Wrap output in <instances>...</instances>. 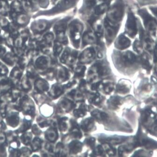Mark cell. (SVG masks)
Returning <instances> with one entry per match:
<instances>
[{
	"label": "cell",
	"mask_w": 157,
	"mask_h": 157,
	"mask_svg": "<svg viewBox=\"0 0 157 157\" xmlns=\"http://www.w3.org/2000/svg\"><path fill=\"white\" fill-rule=\"evenodd\" d=\"M111 57L116 67L120 69H129L139 65L138 55L131 51L114 49Z\"/></svg>",
	"instance_id": "cell-1"
},
{
	"label": "cell",
	"mask_w": 157,
	"mask_h": 157,
	"mask_svg": "<svg viewBox=\"0 0 157 157\" xmlns=\"http://www.w3.org/2000/svg\"><path fill=\"white\" fill-rule=\"evenodd\" d=\"M125 10L124 0H115L109 6L103 21L115 26H121Z\"/></svg>",
	"instance_id": "cell-2"
},
{
	"label": "cell",
	"mask_w": 157,
	"mask_h": 157,
	"mask_svg": "<svg viewBox=\"0 0 157 157\" xmlns=\"http://www.w3.org/2000/svg\"><path fill=\"white\" fill-rule=\"evenodd\" d=\"M84 29V25L81 20L78 18L72 19L68 25L69 40L75 49H80L81 39Z\"/></svg>",
	"instance_id": "cell-3"
},
{
	"label": "cell",
	"mask_w": 157,
	"mask_h": 157,
	"mask_svg": "<svg viewBox=\"0 0 157 157\" xmlns=\"http://www.w3.org/2000/svg\"><path fill=\"white\" fill-rule=\"evenodd\" d=\"M104 45H91L86 47L82 52L78 53V61L79 64H88L94 61L96 58L103 57Z\"/></svg>",
	"instance_id": "cell-4"
},
{
	"label": "cell",
	"mask_w": 157,
	"mask_h": 157,
	"mask_svg": "<svg viewBox=\"0 0 157 157\" xmlns=\"http://www.w3.org/2000/svg\"><path fill=\"white\" fill-rule=\"evenodd\" d=\"M142 20L143 26L151 36L156 37L157 22L156 17L152 16L145 8H140L136 11Z\"/></svg>",
	"instance_id": "cell-5"
},
{
	"label": "cell",
	"mask_w": 157,
	"mask_h": 157,
	"mask_svg": "<svg viewBox=\"0 0 157 157\" xmlns=\"http://www.w3.org/2000/svg\"><path fill=\"white\" fill-rule=\"evenodd\" d=\"M137 24L139 40L144 51L149 53L152 54L156 46V41L154 40V37L144 29L140 19L137 17Z\"/></svg>",
	"instance_id": "cell-6"
},
{
	"label": "cell",
	"mask_w": 157,
	"mask_h": 157,
	"mask_svg": "<svg viewBox=\"0 0 157 157\" xmlns=\"http://www.w3.org/2000/svg\"><path fill=\"white\" fill-rule=\"evenodd\" d=\"M110 73L109 68L105 60H98L90 68L87 73V82L94 80L107 76Z\"/></svg>",
	"instance_id": "cell-7"
},
{
	"label": "cell",
	"mask_w": 157,
	"mask_h": 157,
	"mask_svg": "<svg viewBox=\"0 0 157 157\" xmlns=\"http://www.w3.org/2000/svg\"><path fill=\"white\" fill-rule=\"evenodd\" d=\"M124 33L130 38H134L138 33L137 17L132 9L128 8L127 13V19L125 24Z\"/></svg>",
	"instance_id": "cell-8"
},
{
	"label": "cell",
	"mask_w": 157,
	"mask_h": 157,
	"mask_svg": "<svg viewBox=\"0 0 157 157\" xmlns=\"http://www.w3.org/2000/svg\"><path fill=\"white\" fill-rule=\"evenodd\" d=\"M73 18L72 16H67L62 20L59 21L54 27V31L57 36L58 41L63 44H68V40L67 35L68 25Z\"/></svg>",
	"instance_id": "cell-9"
},
{
	"label": "cell",
	"mask_w": 157,
	"mask_h": 157,
	"mask_svg": "<svg viewBox=\"0 0 157 157\" xmlns=\"http://www.w3.org/2000/svg\"><path fill=\"white\" fill-rule=\"evenodd\" d=\"M104 45V44H100L97 36L90 26L87 27L86 30L83 33L81 39V49H83L88 45Z\"/></svg>",
	"instance_id": "cell-10"
},
{
	"label": "cell",
	"mask_w": 157,
	"mask_h": 157,
	"mask_svg": "<svg viewBox=\"0 0 157 157\" xmlns=\"http://www.w3.org/2000/svg\"><path fill=\"white\" fill-rule=\"evenodd\" d=\"M80 0H60L55 7L47 11L48 15L62 13L75 8Z\"/></svg>",
	"instance_id": "cell-11"
},
{
	"label": "cell",
	"mask_w": 157,
	"mask_h": 157,
	"mask_svg": "<svg viewBox=\"0 0 157 157\" xmlns=\"http://www.w3.org/2000/svg\"><path fill=\"white\" fill-rule=\"evenodd\" d=\"M97 4V0H82V3L78 10V14L85 21L90 17Z\"/></svg>",
	"instance_id": "cell-12"
},
{
	"label": "cell",
	"mask_w": 157,
	"mask_h": 157,
	"mask_svg": "<svg viewBox=\"0 0 157 157\" xmlns=\"http://www.w3.org/2000/svg\"><path fill=\"white\" fill-rule=\"evenodd\" d=\"M78 51L77 49L67 47L63 51L60 60L63 64L73 67L78 59Z\"/></svg>",
	"instance_id": "cell-13"
},
{
	"label": "cell",
	"mask_w": 157,
	"mask_h": 157,
	"mask_svg": "<svg viewBox=\"0 0 157 157\" xmlns=\"http://www.w3.org/2000/svg\"><path fill=\"white\" fill-rule=\"evenodd\" d=\"M104 24V34L106 45L109 46L115 40L117 35L120 30V26L111 25L103 21Z\"/></svg>",
	"instance_id": "cell-14"
},
{
	"label": "cell",
	"mask_w": 157,
	"mask_h": 157,
	"mask_svg": "<svg viewBox=\"0 0 157 157\" xmlns=\"http://www.w3.org/2000/svg\"><path fill=\"white\" fill-rule=\"evenodd\" d=\"M91 89L94 91H101L105 94H109L114 90V83L109 80H101L94 83L92 85Z\"/></svg>",
	"instance_id": "cell-15"
},
{
	"label": "cell",
	"mask_w": 157,
	"mask_h": 157,
	"mask_svg": "<svg viewBox=\"0 0 157 157\" xmlns=\"http://www.w3.org/2000/svg\"><path fill=\"white\" fill-rule=\"evenodd\" d=\"M114 46L118 50H125L132 44V41L124 33L120 34L114 40Z\"/></svg>",
	"instance_id": "cell-16"
},
{
	"label": "cell",
	"mask_w": 157,
	"mask_h": 157,
	"mask_svg": "<svg viewBox=\"0 0 157 157\" xmlns=\"http://www.w3.org/2000/svg\"><path fill=\"white\" fill-rule=\"evenodd\" d=\"M142 121L144 126L148 129L150 127L156 128V114L150 110L144 111L142 115ZM154 130V129H153Z\"/></svg>",
	"instance_id": "cell-17"
},
{
	"label": "cell",
	"mask_w": 157,
	"mask_h": 157,
	"mask_svg": "<svg viewBox=\"0 0 157 157\" xmlns=\"http://www.w3.org/2000/svg\"><path fill=\"white\" fill-rule=\"evenodd\" d=\"M150 53L144 51L142 54L138 55V62L143 68L147 71H150L152 68L151 58Z\"/></svg>",
	"instance_id": "cell-18"
},
{
	"label": "cell",
	"mask_w": 157,
	"mask_h": 157,
	"mask_svg": "<svg viewBox=\"0 0 157 157\" xmlns=\"http://www.w3.org/2000/svg\"><path fill=\"white\" fill-rule=\"evenodd\" d=\"M110 5V4L107 3H100L96 5L94 10L92 14L87 20L86 22L92 19L101 17L107 12Z\"/></svg>",
	"instance_id": "cell-19"
},
{
	"label": "cell",
	"mask_w": 157,
	"mask_h": 157,
	"mask_svg": "<svg viewBox=\"0 0 157 157\" xmlns=\"http://www.w3.org/2000/svg\"><path fill=\"white\" fill-rule=\"evenodd\" d=\"M59 108L62 112L68 113L75 108V104L74 101L68 98L62 99L59 102Z\"/></svg>",
	"instance_id": "cell-20"
},
{
	"label": "cell",
	"mask_w": 157,
	"mask_h": 157,
	"mask_svg": "<svg viewBox=\"0 0 157 157\" xmlns=\"http://www.w3.org/2000/svg\"><path fill=\"white\" fill-rule=\"evenodd\" d=\"M132 87L131 82L125 79H122L116 86V91L120 94H126L130 92Z\"/></svg>",
	"instance_id": "cell-21"
},
{
	"label": "cell",
	"mask_w": 157,
	"mask_h": 157,
	"mask_svg": "<svg viewBox=\"0 0 157 157\" xmlns=\"http://www.w3.org/2000/svg\"><path fill=\"white\" fill-rule=\"evenodd\" d=\"M70 77V73L65 67H59L56 72V78L59 82L67 81Z\"/></svg>",
	"instance_id": "cell-22"
},
{
	"label": "cell",
	"mask_w": 157,
	"mask_h": 157,
	"mask_svg": "<svg viewBox=\"0 0 157 157\" xmlns=\"http://www.w3.org/2000/svg\"><path fill=\"white\" fill-rule=\"evenodd\" d=\"M81 128L86 132H90L94 127V121L93 118L88 117L82 121L81 124Z\"/></svg>",
	"instance_id": "cell-23"
},
{
	"label": "cell",
	"mask_w": 157,
	"mask_h": 157,
	"mask_svg": "<svg viewBox=\"0 0 157 157\" xmlns=\"http://www.w3.org/2000/svg\"><path fill=\"white\" fill-rule=\"evenodd\" d=\"M100 141L104 143L109 144H118L121 143L126 140L124 136H112L101 137Z\"/></svg>",
	"instance_id": "cell-24"
},
{
	"label": "cell",
	"mask_w": 157,
	"mask_h": 157,
	"mask_svg": "<svg viewBox=\"0 0 157 157\" xmlns=\"http://www.w3.org/2000/svg\"><path fill=\"white\" fill-rule=\"evenodd\" d=\"M91 115L94 119H95L99 123L106 122L109 118V116L106 112L98 109L93 110L92 112Z\"/></svg>",
	"instance_id": "cell-25"
},
{
	"label": "cell",
	"mask_w": 157,
	"mask_h": 157,
	"mask_svg": "<svg viewBox=\"0 0 157 157\" xmlns=\"http://www.w3.org/2000/svg\"><path fill=\"white\" fill-rule=\"evenodd\" d=\"M68 147L70 154H77L82 151L83 144L78 140L73 141L69 144Z\"/></svg>",
	"instance_id": "cell-26"
},
{
	"label": "cell",
	"mask_w": 157,
	"mask_h": 157,
	"mask_svg": "<svg viewBox=\"0 0 157 157\" xmlns=\"http://www.w3.org/2000/svg\"><path fill=\"white\" fill-rule=\"evenodd\" d=\"M122 99L118 96H112L108 101V107L112 110H116L122 104Z\"/></svg>",
	"instance_id": "cell-27"
},
{
	"label": "cell",
	"mask_w": 157,
	"mask_h": 157,
	"mask_svg": "<svg viewBox=\"0 0 157 157\" xmlns=\"http://www.w3.org/2000/svg\"><path fill=\"white\" fill-rule=\"evenodd\" d=\"M87 109L88 106L85 103H82L77 109H74V116L76 117H82L86 115Z\"/></svg>",
	"instance_id": "cell-28"
},
{
	"label": "cell",
	"mask_w": 157,
	"mask_h": 157,
	"mask_svg": "<svg viewBox=\"0 0 157 157\" xmlns=\"http://www.w3.org/2000/svg\"><path fill=\"white\" fill-rule=\"evenodd\" d=\"M72 127L70 129V135L74 139H80L82 137V133L80 128L77 123H72Z\"/></svg>",
	"instance_id": "cell-29"
},
{
	"label": "cell",
	"mask_w": 157,
	"mask_h": 157,
	"mask_svg": "<svg viewBox=\"0 0 157 157\" xmlns=\"http://www.w3.org/2000/svg\"><path fill=\"white\" fill-rule=\"evenodd\" d=\"M135 147V145L134 143L128 145H122L118 148V154L119 156H124L126 154L131 152Z\"/></svg>",
	"instance_id": "cell-30"
},
{
	"label": "cell",
	"mask_w": 157,
	"mask_h": 157,
	"mask_svg": "<svg viewBox=\"0 0 157 157\" xmlns=\"http://www.w3.org/2000/svg\"><path fill=\"white\" fill-rule=\"evenodd\" d=\"M65 86L60 85L56 84L53 86L51 90V95L54 98H57L64 93Z\"/></svg>",
	"instance_id": "cell-31"
},
{
	"label": "cell",
	"mask_w": 157,
	"mask_h": 157,
	"mask_svg": "<svg viewBox=\"0 0 157 157\" xmlns=\"http://www.w3.org/2000/svg\"><path fill=\"white\" fill-rule=\"evenodd\" d=\"M88 101L91 104L97 106L101 102V98L100 94L97 91L91 93L88 96Z\"/></svg>",
	"instance_id": "cell-32"
},
{
	"label": "cell",
	"mask_w": 157,
	"mask_h": 157,
	"mask_svg": "<svg viewBox=\"0 0 157 157\" xmlns=\"http://www.w3.org/2000/svg\"><path fill=\"white\" fill-rule=\"evenodd\" d=\"M82 93V92L78 90H74L69 93L68 95L75 101H82L83 100L84 97Z\"/></svg>",
	"instance_id": "cell-33"
},
{
	"label": "cell",
	"mask_w": 157,
	"mask_h": 157,
	"mask_svg": "<svg viewBox=\"0 0 157 157\" xmlns=\"http://www.w3.org/2000/svg\"><path fill=\"white\" fill-rule=\"evenodd\" d=\"M133 49L134 51L135 52L137 55H140L143 52H144V49L140 41L138 38H136L133 43Z\"/></svg>",
	"instance_id": "cell-34"
},
{
	"label": "cell",
	"mask_w": 157,
	"mask_h": 157,
	"mask_svg": "<svg viewBox=\"0 0 157 157\" xmlns=\"http://www.w3.org/2000/svg\"><path fill=\"white\" fill-rule=\"evenodd\" d=\"M86 68L82 65L76 67L75 69L74 78H81L83 77L85 73Z\"/></svg>",
	"instance_id": "cell-35"
},
{
	"label": "cell",
	"mask_w": 157,
	"mask_h": 157,
	"mask_svg": "<svg viewBox=\"0 0 157 157\" xmlns=\"http://www.w3.org/2000/svg\"><path fill=\"white\" fill-rule=\"evenodd\" d=\"M69 122L67 117H63L59 121V128L61 132H66L68 129Z\"/></svg>",
	"instance_id": "cell-36"
},
{
	"label": "cell",
	"mask_w": 157,
	"mask_h": 157,
	"mask_svg": "<svg viewBox=\"0 0 157 157\" xmlns=\"http://www.w3.org/2000/svg\"><path fill=\"white\" fill-rule=\"evenodd\" d=\"M104 151L109 156H114L117 153L116 149L114 148L111 144H109L104 143V146H103Z\"/></svg>",
	"instance_id": "cell-37"
},
{
	"label": "cell",
	"mask_w": 157,
	"mask_h": 157,
	"mask_svg": "<svg viewBox=\"0 0 157 157\" xmlns=\"http://www.w3.org/2000/svg\"><path fill=\"white\" fill-rule=\"evenodd\" d=\"M58 133L55 129H51L49 130L46 134L47 139L51 142H54L58 138Z\"/></svg>",
	"instance_id": "cell-38"
},
{
	"label": "cell",
	"mask_w": 157,
	"mask_h": 157,
	"mask_svg": "<svg viewBox=\"0 0 157 157\" xmlns=\"http://www.w3.org/2000/svg\"><path fill=\"white\" fill-rule=\"evenodd\" d=\"M140 6H151L156 5L157 0H136Z\"/></svg>",
	"instance_id": "cell-39"
},
{
	"label": "cell",
	"mask_w": 157,
	"mask_h": 157,
	"mask_svg": "<svg viewBox=\"0 0 157 157\" xmlns=\"http://www.w3.org/2000/svg\"><path fill=\"white\" fill-rule=\"evenodd\" d=\"M93 154L95 156H105V151L103 146L98 145L94 148Z\"/></svg>",
	"instance_id": "cell-40"
},
{
	"label": "cell",
	"mask_w": 157,
	"mask_h": 157,
	"mask_svg": "<svg viewBox=\"0 0 157 157\" xmlns=\"http://www.w3.org/2000/svg\"><path fill=\"white\" fill-rule=\"evenodd\" d=\"M84 143L91 148H94L95 146V139L94 137H88L85 140Z\"/></svg>",
	"instance_id": "cell-41"
},
{
	"label": "cell",
	"mask_w": 157,
	"mask_h": 157,
	"mask_svg": "<svg viewBox=\"0 0 157 157\" xmlns=\"http://www.w3.org/2000/svg\"><path fill=\"white\" fill-rule=\"evenodd\" d=\"M63 44L59 42H58L55 44V46L54 48V52L55 55L57 56L61 53L63 50V46H62Z\"/></svg>",
	"instance_id": "cell-42"
},
{
	"label": "cell",
	"mask_w": 157,
	"mask_h": 157,
	"mask_svg": "<svg viewBox=\"0 0 157 157\" xmlns=\"http://www.w3.org/2000/svg\"><path fill=\"white\" fill-rule=\"evenodd\" d=\"M87 84H86V81L84 80H81L80 84L78 85V90L82 92H85L87 90Z\"/></svg>",
	"instance_id": "cell-43"
},
{
	"label": "cell",
	"mask_w": 157,
	"mask_h": 157,
	"mask_svg": "<svg viewBox=\"0 0 157 157\" xmlns=\"http://www.w3.org/2000/svg\"><path fill=\"white\" fill-rule=\"evenodd\" d=\"M97 2H99L100 3H107L108 4H111L112 1L113 0H97Z\"/></svg>",
	"instance_id": "cell-44"
},
{
	"label": "cell",
	"mask_w": 157,
	"mask_h": 157,
	"mask_svg": "<svg viewBox=\"0 0 157 157\" xmlns=\"http://www.w3.org/2000/svg\"><path fill=\"white\" fill-rule=\"evenodd\" d=\"M57 1V0H53V1Z\"/></svg>",
	"instance_id": "cell-45"
}]
</instances>
